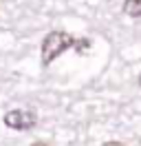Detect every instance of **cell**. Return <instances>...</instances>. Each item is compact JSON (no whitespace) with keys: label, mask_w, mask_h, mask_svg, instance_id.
<instances>
[{"label":"cell","mask_w":141,"mask_h":146,"mask_svg":"<svg viewBox=\"0 0 141 146\" xmlns=\"http://www.w3.org/2000/svg\"><path fill=\"white\" fill-rule=\"evenodd\" d=\"M75 38L66 31H51L42 40V64H51L55 58H60L66 49L75 46Z\"/></svg>","instance_id":"1"},{"label":"cell","mask_w":141,"mask_h":146,"mask_svg":"<svg viewBox=\"0 0 141 146\" xmlns=\"http://www.w3.org/2000/svg\"><path fill=\"white\" fill-rule=\"evenodd\" d=\"M35 122H38L35 109H13L5 113V124L13 131H29L35 126Z\"/></svg>","instance_id":"2"},{"label":"cell","mask_w":141,"mask_h":146,"mask_svg":"<svg viewBox=\"0 0 141 146\" xmlns=\"http://www.w3.org/2000/svg\"><path fill=\"white\" fill-rule=\"evenodd\" d=\"M123 13L130 18H141V0H126L123 2Z\"/></svg>","instance_id":"3"},{"label":"cell","mask_w":141,"mask_h":146,"mask_svg":"<svg viewBox=\"0 0 141 146\" xmlns=\"http://www.w3.org/2000/svg\"><path fill=\"white\" fill-rule=\"evenodd\" d=\"M88 46H90V42H88V40H77V42H75V49H77V53H86Z\"/></svg>","instance_id":"4"},{"label":"cell","mask_w":141,"mask_h":146,"mask_svg":"<svg viewBox=\"0 0 141 146\" xmlns=\"http://www.w3.org/2000/svg\"><path fill=\"white\" fill-rule=\"evenodd\" d=\"M139 84H141V73H139Z\"/></svg>","instance_id":"5"}]
</instances>
